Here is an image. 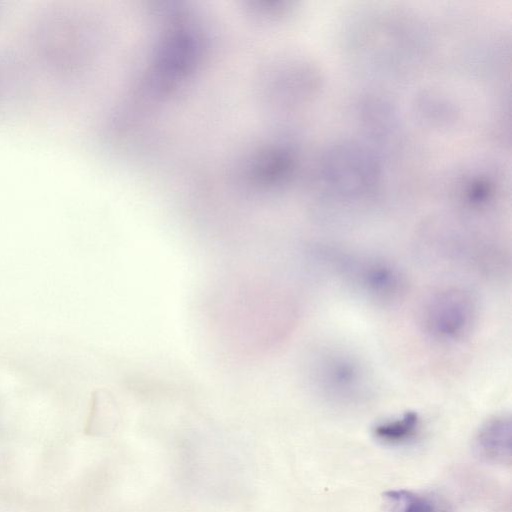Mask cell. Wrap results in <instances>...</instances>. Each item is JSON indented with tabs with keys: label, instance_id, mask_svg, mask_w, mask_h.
Segmentation results:
<instances>
[{
	"label": "cell",
	"instance_id": "4",
	"mask_svg": "<svg viewBox=\"0 0 512 512\" xmlns=\"http://www.w3.org/2000/svg\"><path fill=\"white\" fill-rule=\"evenodd\" d=\"M357 284L370 296L386 300L394 297L401 289V277L389 265L368 262L357 269Z\"/></svg>",
	"mask_w": 512,
	"mask_h": 512
},
{
	"label": "cell",
	"instance_id": "1",
	"mask_svg": "<svg viewBox=\"0 0 512 512\" xmlns=\"http://www.w3.org/2000/svg\"><path fill=\"white\" fill-rule=\"evenodd\" d=\"M476 306L468 292L447 289L431 296L424 305L425 332L442 342H457L469 335L475 321Z\"/></svg>",
	"mask_w": 512,
	"mask_h": 512
},
{
	"label": "cell",
	"instance_id": "5",
	"mask_svg": "<svg viewBox=\"0 0 512 512\" xmlns=\"http://www.w3.org/2000/svg\"><path fill=\"white\" fill-rule=\"evenodd\" d=\"M419 425L418 414L414 411H407L398 417L376 424L373 434L382 443L398 445L411 440L417 434Z\"/></svg>",
	"mask_w": 512,
	"mask_h": 512
},
{
	"label": "cell",
	"instance_id": "2",
	"mask_svg": "<svg viewBox=\"0 0 512 512\" xmlns=\"http://www.w3.org/2000/svg\"><path fill=\"white\" fill-rule=\"evenodd\" d=\"M475 449L478 455L486 461L510 465V419L505 416H499L484 424L476 436Z\"/></svg>",
	"mask_w": 512,
	"mask_h": 512
},
{
	"label": "cell",
	"instance_id": "6",
	"mask_svg": "<svg viewBox=\"0 0 512 512\" xmlns=\"http://www.w3.org/2000/svg\"><path fill=\"white\" fill-rule=\"evenodd\" d=\"M382 500L386 512H437L428 497L406 489L386 491Z\"/></svg>",
	"mask_w": 512,
	"mask_h": 512
},
{
	"label": "cell",
	"instance_id": "3",
	"mask_svg": "<svg viewBox=\"0 0 512 512\" xmlns=\"http://www.w3.org/2000/svg\"><path fill=\"white\" fill-rule=\"evenodd\" d=\"M319 372L320 382L336 394H354L364 384L361 367L349 356H328L321 363Z\"/></svg>",
	"mask_w": 512,
	"mask_h": 512
}]
</instances>
